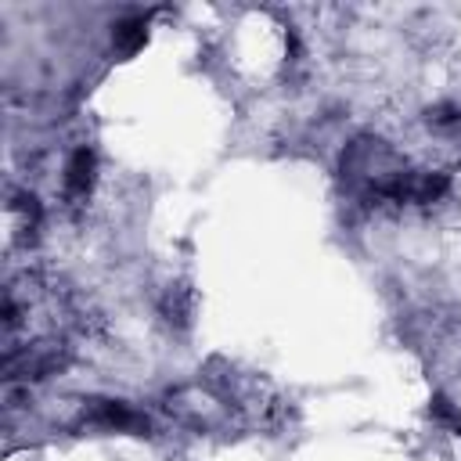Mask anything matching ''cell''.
<instances>
[{
  "mask_svg": "<svg viewBox=\"0 0 461 461\" xmlns=\"http://www.w3.org/2000/svg\"><path fill=\"white\" fill-rule=\"evenodd\" d=\"M83 421L94 429H108V432H137L148 429V418L140 411H133L122 400H90L83 407Z\"/></svg>",
  "mask_w": 461,
  "mask_h": 461,
  "instance_id": "1",
  "label": "cell"
},
{
  "mask_svg": "<svg viewBox=\"0 0 461 461\" xmlns=\"http://www.w3.org/2000/svg\"><path fill=\"white\" fill-rule=\"evenodd\" d=\"M429 414H432V421H436L439 429H447V432H461V407H457L450 396L436 393V396H432Z\"/></svg>",
  "mask_w": 461,
  "mask_h": 461,
  "instance_id": "3",
  "label": "cell"
},
{
  "mask_svg": "<svg viewBox=\"0 0 461 461\" xmlns=\"http://www.w3.org/2000/svg\"><path fill=\"white\" fill-rule=\"evenodd\" d=\"M94 173H97V158H94V151L83 144V148H76L72 155H68V162H65V173H61V194H65V202H86V194H90V187H94Z\"/></svg>",
  "mask_w": 461,
  "mask_h": 461,
  "instance_id": "2",
  "label": "cell"
}]
</instances>
